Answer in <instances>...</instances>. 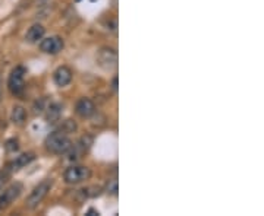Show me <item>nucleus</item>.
Wrapping results in <instances>:
<instances>
[{"mask_svg":"<svg viewBox=\"0 0 264 216\" xmlns=\"http://www.w3.org/2000/svg\"><path fill=\"white\" fill-rule=\"evenodd\" d=\"M44 146L47 152L53 155H65L72 146V140L66 132L63 130H54L50 134H47L44 140Z\"/></svg>","mask_w":264,"mask_h":216,"instance_id":"f257e3e1","label":"nucleus"},{"mask_svg":"<svg viewBox=\"0 0 264 216\" xmlns=\"http://www.w3.org/2000/svg\"><path fill=\"white\" fill-rule=\"evenodd\" d=\"M87 215L88 216H99V215H100V213H99V212H97L96 209H88Z\"/></svg>","mask_w":264,"mask_h":216,"instance_id":"6ab92c4d","label":"nucleus"},{"mask_svg":"<svg viewBox=\"0 0 264 216\" xmlns=\"http://www.w3.org/2000/svg\"><path fill=\"white\" fill-rule=\"evenodd\" d=\"M75 113L81 118H91L96 114V104L87 97H82L75 104Z\"/></svg>","mask_w":264,"mask_h":216,"instance_id":"1a4fd4ad","label":"nucleus"},{"mask_svg":"<svg viewBox=\"0 0 264 216\" xmlns=\"http://www.w3.org/2000/svg\"><path fill=\"white\" fill-rule=\"evenodd\" d=\"M91 145H93V137L91 136H82L75 145L72 143V146H70V149L68 150V153H69V159L70 161H75V159H79V158H82L85 153H87L90 148H91Z\"/></svg>","mask_w":264,"mask_h":216,"instance_id":"6e6552de","label":"nucleus"},{"mask_svg":"<svg viewBox=\"0 0 264 216\" xmlns=\"http://www.w3.org/2000/svg\"><path fill=\"white\" fill-rule=\"evenodd\" d=\"M112 88H113V91H115V92L118 91V78H116V76H115V78H113V81H112Z\"/></svg>","mask_w":264,"mask_h":216,"instance_id":"a211bd4d","label":"nucleus"},{"mask_svg":"<svg viewBox=\"0 0 264 216\" xmlns=\"http://www.w3.org/2000/svg\"><path fill=\"white\" fill-rule=\"evenodd\" d=\"M22 191H24V184L19 181L9 184L6 188H3L0 191V212L6 210L15 200L19 199Z\"/></svg>","mask_w":264,"mask_h":216,"instance_id":"423d86ee","label":"nucleus"},{"mask_svg":"<svg viewBox=\"0 0 264 216\" xmlns=\"http://www.w3.org/2000/svg\"><path fill=\"white\" fill-rule=\"evenodd\" d=\"M5 148H6V150H8L9 153L17 152V150L19 149V142H18V139H9V140L6 142Z\"/></svg>","mask_w":264,"mask_h":216,"instance_id":"dca6fc26","label":"nucleus"},{"mask_svg":"<svg viewBox=\"0 0 264 216\" xmlns=\"http://www.w3.org/2000/svg\"><path fill=\"white\" fill-rule=\"evenodd\" d=\"M0 101H2V83H0Z\"/></svg>","mask_w":264,"mask_h":216,"instance_id":"aec40b11","label":"nucleus"},{"mask_svg":"<svg viewBox=\"0 0 264 216\" xmlns=\"http://www.w3.org/2000/svg\"><path fill=\"white\" fill-rule=\"evenodd\" d=\"M53 183H54L53 178H44L41 183L37 184L34 188H33V191L30 193V196L27 197L25 206H27L28 209H35V207H38V204L47 197L49 191L52 190Z\"/></svg>","mask_w":264,"mask_h":216,"instance_id":"f03ea898","label":"nucleus"},{"mask_svg":"<svg viewBox=\"0 0 264 216\" xmlns=\"http://www.w3.org/2000/svg\"><path fill=\"white\" fill-rule=\"evenodd\" d=\"M62 113H63V105H60L59 102H53V104L49 105V108H47L46 120H47L49 123H56V121L60 118Z\"/></svg>","mask_w":264,"mask_h":216,"instance_id":"ddd939ff","label":"nucleus"},{"mask_svg":"<svg viewBox=\"0 0 264 216\" xmlns=\"http://www.w3.org/2000/svg\"><path fill=\"white\" fill-rule=\"evenodd\" d=\"M25 75H27V69L24 66H17L12 69L9 79H8V88L9 92L14 97H21L25 91Z\"/></svg>","mask_w":264,"mask_h":216,"instance_id":"7ed1b4c3","label":"nucleus"},{"mask_svg":"<svg viewBox=\"0 0 264 216\" xmlns=\"http://www.w3.org/2000/svg\"><path fill=\"white\" fill-rule=\"evenodd\" d=\"M60 130H63V132H66V133L75 132V130H76V124H75L72 120H66V121H65V124H63V127H62Z\"/></svg>","mask_w":264,"mask_h":216,"instance_id":"f3484780","label":"nucleus"},{"mask_svg":"<svg viewBox=\"0 0 264 216\" xmlns=\"http://www.w3.org/2000/svg\"><path fill=\"white\" fill-rule=\"evenodd\" d=\"M106 190H107V193H109V194H112V196H116V194H118V180H116V178H112V180H109V183H107V187H106Z\"/></svg>","mask_w":264,"mask_h":216,"instance_id":"2eb2a0df","label":"nucleus"},{"mask_svg":"<svg viewBox=\"0 0 264 216\" xmlns=\"http://www.w3.org/2000/svg\"><path fill=\"white\" fill-rule=\"evenodd\" d=\"M91 178V169L85 165L68 166L63 172V180L66 184H81Z\"/></svg>","mask_w":264,"mask_h":216,"instance_id":"39448f33","label":"nucleus"},{"mask_svg":"<svg viewBox=\"0 0 264 216\" xmlns=\"http://www.w3.org/2000/svg\"><path fill=\"white\" fill-rule=\"evenodd\" d=\"M73 73L68 66H59L53 72V81L59 88H65L72 82Z\"/></svg>","mask_w":264,"mask_h":216,"instance_id":"9d476101","label":"nucleus"},{"mask_svg":"<svg viewBox=\"0 0 264 216\" xmlns=\"http://www.w3.org/2000/svg\"><path fill=\"white\" fill-rule=\"evenodd\" d=\"M96 63L106 72H113L118 67V51L113 47H102L96 54Z\"/></svg>","mask_w":264,"mask_h":216,"instance_id":"20e7f679","label":"nucleus"},{"mask_svg":"<svg viewBox=\"0 0 264 216\" xmlns=\"http://www.w3.org/2000/svg\"><path fill=\"white\" fill-rule=\"evenodd\" d=\"M34 159H35L34 153H33V152H27V153H22V155L17 156L12 162H9L6 166L14 172V171H19V169L24 168V166L30 165Z\"/></svg>","mask_w":264,"mask_h":216,"instance_id":"9b49d317","label":"nucleus"},{"mask_svg":"<svg viewBox=\"0 0 264 216\" xmlns=\"http://www.w3.org/2000/svg\"><path fill=\"white\" fill-rule=\"evenodd\" d=\"M11 120H12V123L17 124V126L24 124L25 120H27V111H25V108H24V107H19V105L14 107V108H12V114H11Z\"/></svg>","mask_w":264,"mask_h":216,"instance_id":"4468645a","label":"nucleus"},{"mask_svg":"<svg viewBox=\"0 0 264 216\" xmlns=\"http://www.w3.org/2000/svg\"><path fill=\"white\" fill-rule=\"evenodd\" d=\"M44 34H46V28L41 24H34L28 28V31L25 34V41L30 44H37L44 37Z\"/></svg>","mask_w":264,"mask_h":216,"instance_id":"f8f14e48","label":"nucleus"},{"mask_svg":"<svg viewBox=\"0 0 264 216\" xmlns=\"http://www.w3.org/2000/svg\"><path fill=\"white\" fill-rule=\"evenodd\" d=\"M38 47H40V51L44 54L56 56L65 49V41L59 35H52V37H46V38L43 37L38 43Z\"/></svg>","mask_w":264,"mask_h":216,"instance_id":"0eeeda50","label":"nucleus"}]
</instances>
